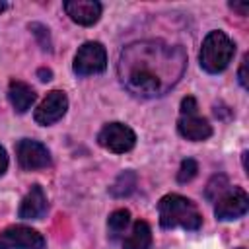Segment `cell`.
I'll return each mask as SVG.
<instances>
[{
	"label": "cell",
	"mask_w": 249,
	"mask_h": 249,
	"mask_svg": "<svg viewBox=\"0 0 249 249\" xmlns=\"http://www.w3.org/2000/svg\"><path fill=\"white\" fill-rule=\"evenodd\" d=\"M187 53L165 41H134L121 51L117 74L134 97L150 99L165 95L185 74Z\"/></svg>",
	"instance_id": "cell-1"
},
{
	"label": "cell",
	"mask_w": 249,
	"mask_h": 249,
	"mask_svg": "<svg viewBox=\"0 0 249 249\" xmlns=\"http://www.w3.org/2000/svg\"><path fill=\"white\" fill-rule=\"evenodd\" d=\"M158 214H160V226L163 230L183 228L187 231H195L202 226V216L196 208V204L181 195H165L158 202Z\"/></svg>",
	"instance_id": "cell-2"
},
{
	"label": "cell",
	"mask_w": 249,
	"mask_h": 249,
	"mask_svg": "<svg viewBox=\"0 0 249 249\" xmlns=\"http://www.w3.org/2000/svg\"><path fill=\"white\" fill-rule=\"evenodd\" d=\"M233 54H235V43L224 31L214 29L202 41L198 62L200 68L206 70L208 74H220L230 66Z\"/></svg>",
	"instance_id": "cell-3"
},
{
	"label": "cell",
	"mask_w": 249,
	"mask_h": 249,
	"mask_svg": "<svg viewBox=\"0 0 249 249\" xmlns=\"http://www.w3.org/2000/svg\"><path fill=\"white\" fill-rule=\"evenodd\" d=\"M72 68L78 76L101 74L107 68V51H105V47L97 41H86L78 49Z\"/></svg>",
	"instance_id": "cell-4"
},
{
	"label": "cell",
	"mask_w": 249,
	"mask_h": 249,
	"mask_svg": "<svg viewBox=\"0 0 249 249\" xmlns=\"http://www.w3.org/2000/svg\"><path fill=\"white\" fill-rule=\"evenodd\" d=\"M97 142H99L101 148H105L113 154H124V152H130L134 148L136 134L124 123H107L99 130Z\"/></svg>",
	"instance_id": "cell-5"
},
{
	"label": "cell",
	"mask_w": 249,
	"mask_h": 249,
	"mask_svg": "<svg viewBox=\"0 0 249 249\" xmlns=\"http://www.w3.org/2000/svg\"><path fill=\"white\" fill-rule=\"evenodd\" d=\"M214 202V216L218 220H237L249 208V196L241 187H228Z\"/></svg>",
	"instance_id": "cell-6"
},
{
	"label": "cell",
	"mask_w": 249,
	"mask_h": 249,
	"mask_svg": "<svg viewBox=\"0 0 249 249\" xmlns=\"http://www.w3.org/2000/svg\"><path fill=\"white\" fill-rule=\"evenodd\" d=\"M0 249H45V237L29 226H10L0 233Z\"/></svg>",
	"instance_id": "cell-7"
},
{
	"label": "cell",
	"mask_w": 249,
	"mask_h": 249,
	"mask_svg": "<svg viewBox=\"0 0 249 249\" xmlns=\"http://www.w3.org/2000/svg\"><path fill=\"white\" fill-rule=\"evenodd\" d=\"M16 156H18L19 167L25 171L43 169L51 163V154L47 146L37 140H29V138H23L16 144Z\"/></svg>",
	"instance_id": "cell-8"
},
{
	"label": "cell",
	"mask_w": 249,
	"mask_h": 249,
	"mask_svg": "<svg viewBox=\"0 0 249 249\" xmlns=\"http://www.w3.org/2000/svg\"><path fill=\"white\" fill-rule=\"evenodd\" d=\"M68 109V97L62 89H53L45 95V99L39 103V107L35 109V123L41 126H49L54 124L56 121H60L64 117Z\"/></svg>",
	"instance_id": "cell-9"
},
{
	"label": "cell",
	"mask_w": 249,
	"mask_h": 249,
	"mask_svg": "<svg viewBox=\"0 0 249 249\" xmlns=\"http://www.w3.org/2000/svg\"><path fill=\"white\" fill-rule=\"evenodd\" d=\"M101 4L95 0H68L64 2V12L72 21L80 25H93L101 18Z\"/></svg>",
	"instance_id": "cell-10"
},
{
	"label": "cell",
	"mask_w": 249,
	"mask_h": 249,
	"mask_svg": "<svg viewBox=\"0 0 249 249\" xmlns=\"http://www.w3.org/2000/svg\"><path fill=\"white\" fill-rule=\"evenodd\" d=\"M177 130L183 138L191 140V142H202L206 138L212 136V126L210 123L200 117L198 113H191V115H181L177 121Z\"/></svg>",
	"instance_id": "cell-11"
},
{
	"label": "cell",
	"mask_w": 249,
	"mask_h": 249,
	"mask_svg": "<svg viewBox=\"0 0 249 249\" xmlns=\"http://www.w3.org/2000/svg\"><path fill=\"white\" fill-rule=\"evenodd\" d=\"M47 206L49 204H47V195H45L43 187L41 185H33L27 191V195L21 198V204H19L18 214L23 220H39V218L45 216Z\"/></svg>",
	"instance_id": "cell-12"
},
{
	"label": "cell",
	"mask_w": 249,
	"mask_h": 249,
	"mask_svg": "<svg viewBox=\"0 0 249 249\" xmlns=\"http://www.w3.org/2000/svg\"><path fill=\"white\" fill-rule=\"evenodd\" d=\"M35 89L21 82V80H12L8 86V99L14 107L16 113H25L33 103H35Z\"/></svg>",
	"instance_id": "cell-13"
},
{
	"label": "cell",
	"mask_w": 249,
	"mask_h": 249,
	"mask_svg": "<svg viewBox=\"0 0 249 249\" xmlns=\"http://www.w3.org/2000/svg\"><path fill=\"white\" fill-rule=\"evenodd\" d=\"M152 247V230L144 220L132 224L130 233L123 241V249H150Z\"/></svg>",
	"instance_id": "cell-14"
},
{
	"label": "cell",
	"mask_w": 249,
	"mask_h": 249,
	"mask_svg": "<svg viewBox=\"0 0 249 249\" xmlns=\"http://www.w3.org/2000/svg\"><path fill=\"white\" fill-rule=\"evenodd\" d=\"M128 224H130V212L126 208H119V210L111 212V216L107 220V231H109L111 241H117L126 231Z\"/></svg>",
	"instance_id": "cell-15"
},
{
	"label": "cell",
	"mask_w": 249,
	"mask_h": 249,
	"mask_svg": "<svg viewBox=\"0 0 249 249\" xmlns=\"http://www.w3.org/2000/svg\"><path fill=\"white\" fill-rule=\"evenodd\" d=\"M136 181H138V177H136L134 171H130V169H128V171H123V173L115 179V183L109 187V193H111L113 196H117V198L128 196V195L134 191Z\"/></svg>",
	"instance_id": "cell-16"
},
{
	"label": "cell",
	"mask_w": 249,
	"mask_h": 249,
	"mask_svg": "<svg viewBox=\"0 0 249 249\" xmlns=\"http://www.w3.org/2000/svg\"><path fill=\"white\" fill-rule=\"evenodd\" d=\"M230 187V183H228V177L224 175V173H216V175H212V179L208 181V185H206V191H204V196L210 200V202H214L226 189Z\"/></svg>",
	"instance_id": "cell-17"
},
{
	"label": "cell",
	"mask_w": 249,
	"mask_h": 249,
	"mask_svg": "<svg viewBox=\"0 0 249 249\" xmlns=\"http://www.w3.org/2000/svg\"><path fill=\"white\" fill-rule=\"evenodd\" d=\"M198 173V163L193 160V158H185L179 165V171H177V181L179 183H189L191 179H195Z\"/></svg>",
	"instance_id": "cell-18"
},
{
	"label": "cell",
	"mask_w": 249,
	"mask_h": 249,
	"mask_svg": "<svg viewBox=\"0 0 249 249\" xmlns=\"http://www.w3.org/2000/svg\"><path fill=\"white\" fill-rule=\"evenodd\" d=\"M29 29L33 31V35L39 39V43H41V47L45 49V51H51V39H49V29L45 27V25H41V23H31L29 25Z\"/></svg>",
	"instance_id": "cell-19"
},
{
	"label": "cell",
	"mask_w": 249,
	"mask_h": 249,
	"mask_svg": "<svg viewBox=\"0 0 249 249\" xmlns=\"http://www.w3.org/2000/svg\"><path fill=\"white\" fill-rule=\"evenodd\" d=\"M191 113H198V105H196V99L195 97L187 95L181 101V115H191Z\"/></svg>",
	"instance_id": "cell-20"
},
{
	"label": "cell",
	"mask_w": 249,
	"mask_h": 249,
	"mask_svg": "<svg viewBox=\"0 0 249 249\" xmlns=\"http://www.w3.org/2000/svg\"><path fill=\"white\" fill-rule=\"evenodd\" d=\"M247 60H249V54H245L243 56V60H241V66H239V72H237V80H239V84H241V88H249V82H247Z\"/></svg>",
	"instance_id": "cell-21"
},
{
	"label": "cell",
	"mask_w": 249,
	"mask_h": 249,
	"mask_svg": "<svg viewBox=\"0 0 249 249\" xmlns=\"http://www.w3.org/2000/svg\"><path fill=\"white\" fill-rule=\"evenodd\" d=\"M6 169H8V154H6L4 146H0V177L6 173Z\"/></svg>",
	"instance_id": "cell-22"
},
{
	"label": "cell",
	"mask_w": 249,
	"mask_h": 249,
	"mask_svg": "<svg viewBox=\"0 0 249 249\" xmlns=\"http://www.w3.org/2000/svg\"><path fill=\"white\" fill-rule=\"evenodd\" d=\"M230 8L239 12V16H247V12H249V6L247 4H239V2H230Z\"/></svg>",
	"instance_id": "cell-23"
},
{
	"label": "cell",
	"mask_w": 249,
	"mask_h": 249,
	"mask_svg": "<svg viewBox=\"0 0 249 249\" xmlns=\"http://www.w3.org/2000/svg\"><path fill=\"white\" fill-rule=\"evenodd\" d=\"M37 76H39L41 82H49V80L53 78V72H51L49 68H39V70H37Z\"/></svg>",
	"instance_id": "cell-24"
},
{
	"label": "cell",
	"mask_w": 249,
	"mask_h": 249,
	"mask_svg": "<svg viewBox=\"0 0 249 249\" xmlns=\"http://www.w3.org/2000/svg\"><path fill=\"white\" fill-rule=\"evenodd\" d=\"M6 8H8V4H6V2H0V14H2Z\"/></svg>",
	"instance_id": "cell-25"
},
{
	"label": "cell",
	"mask_w": 249,
	"mask_h": 249,
	"mask_svg": "<svg viewBox=\"0 0 249 249\" xmlns=\"http://www.w3.org/2000/svg\"><path fill=\"white\" fill-rule=\"evenodd\" d=\"M237 249H245V247H237Z\"/></svg>",
	"instance_id": "cell-26"
}]
</instances>
